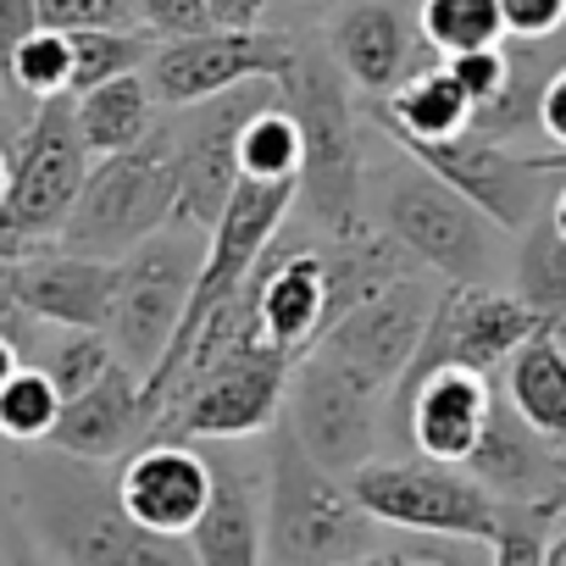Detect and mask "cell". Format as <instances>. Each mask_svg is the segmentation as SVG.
Listing matches in <instances>:
<instances>
[{"mask_svg": "<svg viewBox=\"0 0 566 566\" xmlns=\"http://www.w3.org/2000/svg\"><path fill=\"white\" fill-rule=\"evenodd\" d=\"M233 167L244 184H295L301 178V128L283 112V101H266L261 112L244 117Z\"/></svg>", "mask_w": 566, "mask_h": 566, "instance_id": "f1b7e54d", "label": "cell"}, {"mask_svg": "<svg viewBox=\"0 0 566 566\" xmlns=\"http://www.w3.org/2000/svg\"><path fill=\"white\" fill-rule=\"evenodd\" d=\"M417 40L433 56H472L505 45V23L494 0H417Z\"/></svg>", "mask_w": 566, "mask_h": 566, "instance_id": "4316f807", "label": "cell"}, {"mask_svg": "<svg viewBox=\"0 0 566 566\" xmlns=\"http://www.w3.org/2000/svg\"><path fill=\"white\" fill-rule=\"evenodd\" d=\"M290 373L295 361L277 356L272 345H239L228 356H217L211 367H200L195 378H184L178 389L161 395L145 444L150 439H172V444H195V439H255L266 428H277L283 417V395H290Z\"/></svg>", "mask_w": 566, "mask_h": 566, "instance_id": "5b68a950", "label": "cell"}, {"mask_svg": "<svg viewBox=\"0 0 566 566\" xmlns=\"http://www.w3.org/2000/svg\"><path fill=\"white\" fill-rule=\"evenodd\" d=\"M84 172H90V150L73 128V101L67 95L40 101L23 134L12 139V178H7V200H0V228L51 244L84 189Z\"/></svg>", "mask_w": 566, "mask_h": 566, "instance_id": "4fadbf2b", "label": "cell"}, {"mask_svg": "<svg viewBox=\"0 0 566 566\" xmlns=\"http://www.w3.org/2000/svg\"><path fill=\"white\" fill-rule=\"evenodd\" d=\"M7 178H12V145L0 139V200H7Z\"/></svg>", "mask_w": 566, "mask_h": 566, "instance_id": "bcb514c9", "label": "cell"}, {"mask_svg": "<svg viewBox=\"0 0 566 566\" xmlns=\"http://www.w3.org/2000/svg\"><path fill=\"white\" fill-rule=\"evenodd\" d=\"M67 84H73V51H67V34H51V29H34L0 67V90H12L34 106L62 101Z\"/></svg>", "mask_w": 566, "mask_h": 566, "instance_id": "4dcf8cb0", "label": "cell"}, {"mask_svg": "<svg viewBox=\"0 0 566 566\" xmlns=\"http://www.w3.org/2000/svg\"><path fill=\"white\" fill-rule=\"evenodd\" d=\"M0 95H7V90H0Z\"/></svg>", "mask_w": 566, "mask_h": 566, "instance_id": "681fc988", "label": "cell"}, {"mask_svg": "<svg viewBox=\"0 0 566 566\" xmlns=\"http://www.w3.org/2000/svg\"><path fill=\"white\" fill-rule=\"evenodd\" d=\"M117 505L128 511V522H139L156 538H189V527L200 522L206 500H211V461L195 444H172V439H150L139 450H128V461L112 472Z\"/></svg>", "mask_w": 566, "mask_h": 566, "instance_id": "e0dca14e", "label": "cell"}, {"mask_svg": "<svg viewBox=\"0 0 566 566\" xmlns=\"http://www.w3.org/2000/svg\"><path fill=\"white\" fill-rule=\"evenodd\" d=\"M18 505L62 566H195L184 538H156L128 522L106 467L34 450L18 461Z\"/></svg>", "mask_w": 566, "mask_h": 566, "instance_id": "6da1fadb", "label": "cell"}, {"mask_svg": "<svg viewBox=\"0 0 566 566\" xmlns=\"http://www.w3.org/2000/svg\"><path fill=\"white\" fill-rule=\"evenodd\" d=\"M345 483L378 527L489 544L494 522H500V505L461 467H444V461H422V455L417 461H367Z\"/></svg>", "mask_w": 566, "mask_h": 566, "instance_id": "ba28073f", "label": "cell"}, {"mask_svg": "<svg viewBox=\"0 0 566 566\" xmlns=\"http://www.w3.org/2000/svg\"><path fill=\"white\" fill-rule=\"evenodd\" d=\"M384 566H461L455 555H439V549H395V555H384Z\"/></svg>", "mask_w": 566, "mask_h": 566, "instance_id": "b9f144b4", "label": "cell"}, {"mask_svg": "<svg viewBox=\"0 0 566 566\" xmlns=\"http://www.w3.org/2000/svg\"><path fill=\"white\" fill-rule=\"evenodd\" d=\"M250 295H255L261 339L277 356L301 361L328 328V261H323V244L290 233V222H283V233L266 244V255L250 272Z\"/></svg>", "mask_w": 566, "mask_h": 566, "instance_id": "2e32d148", "label": "cell"}, {"mask_svg": "<svg viewBox=\"0 0 566 566\" xmlns=\"http://www.w3.org/2000/svg\"><path fill=\"white\" fill-rule=\"evenodd\" d=\"M538 139L566 156V62L549 73V84L538 95Z\"/></svg>", "mask_w": 566, "mask_h": 566, "instance_id": "f35d334b", "label": "cell"}, {"mask_svg": "<svg viewBox=\"0 0 566 566\" xmlns=\"http://www.w3.org/2000/svg\"><path fill=\"white\" fill-rule=\"evenodd\" d=\"M373 117L395 145H439L472 128V106L444 73V62H422L411 78H400L395 95L373 101Z\"/></svg>", "mask_w": 566, "mask_h": 566, "instance_id": "cb8c5ba5", "label": "cell"}, {"mask_svg": "<svg viewBox=\"0 0 566 566\" xmlns=\"http://www.w3.org/2000/svg\"><path fill=\"white\" fill-rule=\"evenodd\" d=\"M566 505H500L494 538H489V566H544L549 527Z\"/></svg>", "mask_w": 566, "mask_h": 566, "instance_id": "836d02e7", "label": "cell"}, {"mask_svg": "<svg viewBox=\"0 0 566 566\" xmlns=\"http://www.w3.org/2000/svg\"><path fill=\"white\" fill-rule=\"evenodd\" d=\"M489 400H494V389H489V378H478V373H461V367L428 373V378L400 400L417 455H422V461H444V467H467V455H472L478 439H483Z\"/></svg>", "mask_w": 566, "mask_h": 566, "instance_id": "7402d4cb", "label": "cell"}, {"mask_svg": "<svg viewBox=\"0 0 566 566\" xmlns=\"http://www.w3.org/2000/svg\"><path fill=\"white\" fill-rule=\"evenodd\" d=\"M323 51L334 56L345 84H356L367 101L395 95V84L422 67V40L406 0H356V7H345Z\"/></svg>", "mask_w": 566, "mask_h": 566, "instance_id": "ffe728a7", "label": "cell"}, {"mask_svg": "<svg viewBox=\"0 0 566 566\" xmlns=\"http://www.w3.org/2000/svg\"><path fill=\"white\" fill-rule=\"evenodd\" d=\"M73 128L90 150V161H106V156H123L134 145L150 139L156 128V101L145 90V73H128V78H112L90 95L73 101Z\"/></svg>", "mask_w": 566, "mask_h": 566, "instance_id": "484cf974", "label": "cell"}, {"mask_svg": "<svg viewBox=\"0 0 566 566\" xmlns=\"http://www.w3.org/2000/svg\"><path fill=\"white\" fill-rule=\"evenodd\" d=\"M444 73L455 78V90H461L467 106L478 112V106H489V101L505 90V45H494V51H472V56H450Z\"/></svg>", "mask_w": 566, "mask_h": 566, "instance_id": "8d00e7d4", "label": "cell"}, {"mask_svg": "<svg viewBox=\"0 0 566 566\" xmlns=\"http://www.w3.org/2000/svg\"><path fill=\"white\" fill-rule=\"evenodd\" d=\"M544 566H566V511L555 516L549 527V544H544Z\"/></svg>", "mask_w": 566, "mask_h": 566, "instance_id": "7bdbcfd3", "label": "cell"}, {"mask_svg": "<svg viewBox=\"0 0 566 566\" xmlns=\"http://www.w3.org/2000/svg\"><path fill=\"white\" fill-rule=\"evenodd\" d=\"M500 400L549 444H566V350L538 328L511 361H505V389Z\"/></svg>", "mask_w": 566, "mask_h": 566, "instance_id": "d4e9b609", "label": "cell"}, {"mask_svg": "<svg viewBox=\"0 0 566 566\" xmlns=\"http://www.w3.org/2000/svg\"><path fill=\"white\" fill-rule=\"evenodd\" d=\"M494 505H566V455L538 439L500 395L489 400V422L478 450L461 467Z\"/></svg>", "mask_w": 566, "mask_h": 566, "instance_id": "d6986e66", "label": "cell"}, {"mask_svg": "<svg viewBox=\"0 0 566 566\" xmlns=\"http://www.w3.org/2000/svg\"><path fill=\"white\" fill-rule=\"evenodd\" d=\"M134 444H145V400H139V378L123 361L78 400H62L56 428L45 439V450L90 461V467H112Z\"/></svg>", "mask_w": 566, "mask_h": 566, "instance_id": "44dd1931", "label": "cell"}, {"mask_svg": "<svg viewBox=\"0 0 566 566\" xmlns=\"http://www.w3.org/2000/svg\"><path fill=\"white\" fill-rule=\"evenodd\" d=\"M295 62V34L283 29H206L189 40H161L145 62V90L156 106L184 112L244 84H277Z\"/></svg>", "mask_w": 566, "mask_h": 566, "instance_id": "7c38bea8", "label": "cell"}, {"mask_svg": "<svg viewBox=\"0 0 566 566\" xmlns=\"http://www.w3.org/2000/svg\"><path fill=\"white\" fill-rule=\"evenodd\" d=\"M206 261V233L167 222L161 233H150L145 244H134L117 261V290H112V317H106V339L112 356L145 384L156 373V361L167 356L184 306L195 295V277Z\"/></svg>", "mask_w": 566, "mask_h": 566, "instance_id": "8992f818", "label": "cell"}, {"mask_svg": "<svg viewBox=\"0 0 566 566\" xmlns=\"http://www.w3.org/2000/svg\"><path fill=\"white\" fill-rule=\"evenodd\" d=\"M172 156H167V128L156 123L145 145L90 161L84 189L73 200V211L56 228V250L90 255V261H123L134 244H145L150 233H161L172 222Z\"/></svg>", "mask_w": 566, "mask_h": 566, "instance_id": "277c9868", "label": "cell"}, {"mask_svg": "<svg viewBox=\"0 0 566 566\" xmlns=\"http://www.w3.org/2000/svg\"><path fill=\"white\" fill-rule=\"evenodd\" d=\"M266 101H277V84H244V90H228L217 101L184 106L161 123L167 156H172V189H178V200H172L178 228H195V233L217 228V217H222V206L239 184V167H233L239 128Z\"/></svg>", "mask_w": 566, "mask_h": 566, "instance_id": "30bf717a", "label": "cell"}, {"mask_svg": "<svg viewBox=\"0 0 566 566\" xmlns=\"http://www.w3.org/2000/svg\"><path fill=\"white\" fill-rule=\"evenodd\" d=\"M433 306H439V290L422 272L395 277V283H384V290H373L367 301H356L345 317H334L312 350L339 361L373 395L395 400V389H400V378H406V367H411V356L428 334Z\"/></svg>", "mask_w": 566, "mask_h": 566, "instance_id": "5bb4252c", "label": "cell"}, {"mask_svg": "<svg viewBox=\"0 0 566 566\" xmlns=\"http://www.w3.org/2000/svg\"><path fill=\"white\" fill-rule=\"evenodd\" d=\"M544 323L505 290H494V283H444L439 290V306L428 317V334L395 389V400H406L428 373H444V367H461V373H500Z\"/></svg>", "mask_w": 566, "mask_h": 566, "instance_id": "8fae6325", "label": "cell"}, {"mask_svg": "<svg viewBox=\"0 0 566 566\" xmlns=\"http://www.w3.org/2000/svg\"><path fill=\"white\" fill-rule=\"evenodd\" d=\"M40 29V0H0V67Z\"/></svg>", "mask_w": 566, "mask_h": 566, "instance_id": "ab89813d", "label": "cell"}, {"mask_svg": "<svg viewBox=\"0 0 566 566\" xmlns=\"http://www.w3.org/2000/svg\"><path fill=\"white\" fill-rule=\"evenodd\" d=\"M117 290V261H90L56 244H34L12 266V301L29 323H51L62 334H106Z\"/></svg>", "mask_w": 566, "mask_h": 566, "instance_id": "ac0fdd59", "label": "cell"}, {"mask_svg": "<svg viewBox=\"0 0 566 566\" xmlns=\"http://www.w3.org/2000/svg\"><path fill=\"white\" fill-rule=\"evenodd\" d=\"M378 233H389L422 272H439L444 283L494 277V222L411 156L378 172Z\"/></svg>", "mask_w": 566, "mask_h": 566, "instance_id": "52a82bcc", "label": "cell"}, {"mask_svg": "<svg viewBox=\"0 0 566 566\" xmlns=\"http://www.w3.org/2000/svg\"><path fill=\"white\" fill-rule=\"evenodd\" d=\"M266 12H272V0H206V18L211 29H266Z\"/></svg>", "mask_w": 566, "mask_h": 566, "instance_id": "60d3db41", "label": "cell"}, {"mask_svg": "<svg viewBox=\"0 0 566 566\" xmlns=\"http://www.w3.org/2000/svg\"><path fill=\"white\" fill-rule=\"evenodd\" d=\"M67 51H73V84H67V101L112 84V78H128V73H145L156 40L145 29H101V34H67Z\"/></svg>", "mask_w": 566, "mask_h": 566, "instance_id": "f546056e", "label": "cell"}, {"mask_svg": "<svg viewBox=\"0 0 566 566\" xmlns=\"http://www.w3.org/2000/svg\"><path fill=\"white\" fill-rule=\"evenodd\" d=\"M40 29L101 34V29H139V18H134V0H40Z\"/></svg>", "mask_w": 566, "mask_h": 566, "instance_id": "e575fe53", "label": "cell"}, {"mask_svg": "<svg viewBox=\"0 0 566 566\" xmlns=\"http://www.w3.org/2000/svg\"><path fill=\"white\" fill-rule=\"evenodd\" d=\"M516 301L544 328L566 323V239L544 217H533L516 244Z\"/></svg>", "mask_w": 566, "mask_h": 566, "instance_id": "83f0119b", "label": "cell"}, {"mask_svg": "<svg viewBox=\"0 0 566 566\" xmlns=\"http://www.w3.org/2000/svg\"><path fill=\"white\" fill-rule=\"evenodd\" d=\"M184 544L195 566H261V483L211 461V500Z\"/></svg>", "mask_w": 566, "mask_h": 566, "instance_id": "603a6c76", "label": "cell"}, {"mask_svg": "<svg viewBox=\"0 0 566 566\" xmlns=\"http://www.w3.org/2000/svg\"><path fill=\"white\" fill-rule=\"evenodd\" d=\"M18 367H29V361H23V350H18L7 334H0V389H7V378H12Z\"/></svg>", "mask_w": 566, "mask_h": 566, "instance_id": "f6af8a7d", "label": "cell"}, {"mask_svg": "<svg viewBox=\"0 0 566 566\" xmlns=\"http://www.w3.org/2000/svg\"><path fill=\"white\" fill-rule=\"evenodd\" d=\"M134 18L139 29L161 45V40H189V34H206L211 18H206V0H134Z\"/></svg>", "mask_w": 566, "mask_h": 566, "instance_id": "d590c367", "label": "cell"}, {"mask_svg": "<svg viewBox=\"0 0 566 566\" xmlns=\"http://www.w3.org/2000/svg\"><path fill=\"white\" fill-rule=\"evenodd\" d=\"M378 522L356 505L350 483L301 455L277 428L261 483V566H350L373 560Z\"/></svg>", "mask_w": 566, "mask_h": 566, "instance_id": "3957f363", "label": "cell"}, {"mask_svg": "<svg viewBox=\"0 0 566 566\" xmlns=\"http://www.w3.org/2000/svg\"><path fill=\"white\" fill-rule=\"evenodd\" d=\"M277 101L301 128V178H295V200L306 206V217L317 222V233L345 239L356 233L361 217V195H367V172H361V145H356V106H350V84L334 67V56L312 40H295V62L277 78Z\"/></svg>", "mask_w": 566, "mask_h": 566, "instance_id": "7a4b0ae2", "label": "cell"}, {"mask_svg": "<svg viewBox=\"0 0 566 566\" xmlns=\"http://www.w3.org/2000/svg\"><path fill=\"white\" fill-rule=\"evenodd\" d=\"M56 411H62V395L51 389V378L40 367H18L7 389H0V439L45 444L56 428Z\"/></svg>", "mask_w": 566, "mask_h": 566, "instance_id": "1f68e13d", "label": "cell"}, {"mask_svg": "<svg viewBox=\"0 0 566 566\" xmlns=\"http://www.w3.org/2000/svg\"><path fill=\"white\" fill-rule=\"evenodd\" d=\"M117 367V356H112V339L106 334H62L56 345H51V356H45V378H51V389L62 395V400H78L84 389H95L106 373Z\"/></svg>", "mask_w": 566, "mask_h": 566, "instance_id": "d6a6232c", "label": "cell"}, {"mask_svg": "<svg viewBox=\"0 0 566 566\" xmlns=\"http://www.w3.org/2000/svg\"><path fill=\"white\" fill-rule=\"evenodd\" d=\"M544 222L566 239V178H555V195H549V211H544Z\"/></svg>", "mask_w": 566, "mask_h": 566, "instance_id": "ee69618b", "label": "cell"}, {"mask_svg": "<svg viewBox=\"0 0 566 566\" xmlns=\"http://www.w3.org/2000/svg\"><path fill=\"white\" fill-rule=\"evenodd\" d=\"M505 40H555L566 34V0H494Z\"/></svg>", "mask_w": 566, "mask_h": 566, "instance_id": "74e56055", "label": "cell"}, {"mask_svg": "<svg viewBox=\"0 0 566 566\" xmlns=\"http://www.w3.org/2000/svg\"><path fill=\"white\" fill-rule=\"evenodd\" d=\"M378 411H384V395H373L323 350H306L290 373V395H283L277 422L301 444L306 461H317L334 478H350L378 455Z\"/></svg>", "mask_w": 566, "mask_h": 566, "instance_id": "9c48e42d", "label": "cell"}, {"mask_svg": "<svg viewBox=\"0 0 566 566\" xmlns=\"http://www.w3.org/2000/svg\"><path fill=\"white\" fill-rule=\"evenodd\" d=\"M350 566H384V555H373V560H350Z\"/></svg>", "mask_w": 566, "mask_h": 566, "instance_id": "c3c4849f", "label": "cell"}, {"mask_svg": "<svg viewBox=\"0 0 566 566\" xmlns=\"http://www.w3.org/2000/svg\"><path fill=\"white\" fill-rule=\"evenodd\" d=\"M272 7H317V0H272Z\"/></svg>", "mask_w": 566, "mask_h": 566, "instance_id": "7dc6e473", "label": "cell"}, {"mask_svg": "<svg viewBox=\"0 0 566 566\" xmlns=\"http://www.w3.org/2000/svg\"><path fill=\"white\" fill-rule=\"evenodd\" d=\"M422 172H433L444 189H455L472 211H483L494 228H527L544 206V189L555 172H544L538 150H505L494 139H478L472 128L439 145H400Z\"/></svg>", "mask_w": 566, "mask_h": 566, "instance_id": "9a60e30c", "label": "cell"}]
</instances>
